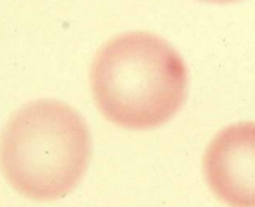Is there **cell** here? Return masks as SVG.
Instances as JSON below:
<instances>
[{"mask_svg":"<svg viewBox=\"0 0 255 207\" xmlns=\"http://www.w3.org/2000/svg\"><path fill=\"white\" fill-rule=\"evenodd\" d=\"M91 89L102 116L134 131L171 121L187 97L184 61L167 41L143 31L110 40L91 67Z\"/></svg>","mask_w":255,"mask_h":207,"instance_id":"cell-1","label":"cell"},{"mask_svg":"<svg viewBox=\"0 0 255 207\" xmlns=\"http://www.w3.org/2000/svg\"><path fill=\"white\" fill-rule=\"evenodd\" d=\"M89 127L71 107L41 99L20 108L0 138V168L10 185L36 201L64 198L86 173Z\"/></svg>","mask_w":255,"mask_h":207,"instance_id":"cell-2","label":"cell"},{"mask_svg":"<svg viewBox=\"0 0 255 207\" xmlns=\"http://www.w3.org/2000/svg\"><path fill=\"white\" fill-rule=\"evenodd\" d=\"M207 184L231 207H255V122L219 132L203 159Z\"/></svg>","mask_w":255,"mask_h":207,"instance_id":"cell-3","label":"cell"},{"mask_svg":"<svg viewBox=\"0 0 255 207\" xmlns=\"http://www.w3.org/2000/svg\"><path fill=\"white\" fill-rule=\"evenodd\" d=\"M201 1L219 2V4H227V2H236V1H241V0H201Z\"/></svg>","mask_w":255,"mask_h":207,"instance_id":"cell-4","label":"cell"}]
</instances>
